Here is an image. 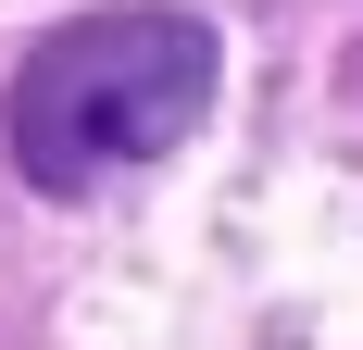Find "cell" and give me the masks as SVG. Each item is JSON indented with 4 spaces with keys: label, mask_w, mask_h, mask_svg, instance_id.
Returning <instances> with one entry per match:
<instances>
[{
    "label": "cell",
    "mask_w": 363,
    "mask_h": 350,
    "mask_svg": "<svg viewBox=\"0 0 363 350\" xmlns=\"http://www.w3.org/2000/svg\"><path fill=\"white\" fill-rule=\"evenodd\" d=\"M201 113H213V26L125 0V13H75L63 38H38L0 125H13V163L38 188H88L113 163L176 150Z\"/></svg>",
    "instance_id": "cell-1"
}]
</instances>
